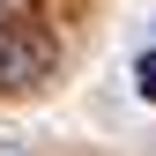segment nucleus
I'll list each match as a JSON object with an SVG mask.
<instances>
[{
  "label": "nucleus",
  "instance_id": "1",
  "mask_svg": "<svg viewBox=\"0 0 156 156\" xmlns=\"http://www.w3.org/2000/svg\"><path fill=\"white\" fill-rule=\"evenodd\" d=\"M52 74V37L30 23H0V89H37Z\"/></svg>",
  "mask_w": 156,
  "mask_h": 156
},
{
  "label": "nucleus",
  "instance_id": "2",
  "mask_svg": "<svg viewBox=\"0 0 156 156\" xmlns=\"http://www.w3.org/2000/svg\"><path fill=\"white\" fill-rule=\"evenodd\" d=\"M0 156H30V141L23 134H0Z\"/></svg>",
  "mask_w": 156,
  "mask_h": 156
},
{
  "label": "nucleus",
  "instance_id": "3",
  "mask_svg": "<svg viewBox=\"0 0 156 156\" xmlns=\"http://www.w3.org/2000/svg\"><path fill=\"white\" fill-rule=\"evenodd\" d=\"M141 97H156V52L141 60Z\"/></svg>",
  "mask_w": 156,
  "mask_h": 156
}]
</instances>
